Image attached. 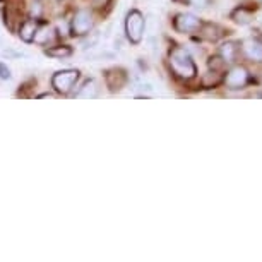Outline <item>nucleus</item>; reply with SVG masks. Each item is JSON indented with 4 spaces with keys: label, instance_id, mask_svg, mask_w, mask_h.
Wrapping results in <instances>:
<instances>
[{
    "label": "nucleus",
    "instance_id": "21",
    "mask_svg": "<svg viewBox=\"0 0 262 262\" xmlns=\"http://www.w3.org/2000/svg\"><path fill=\"white\" fill-rule=\"evenodd\" d=\"M259 96H260V98H262V93H260V95H259Z\"/></svg>",
    "mask_w": 262,
    "mask_h": 262
},
{
    "label": "nucleus",
    "instance_id": "17",
    "mask_svg": "<svg viewBox=\"0 0 262 262\" xmlns=\"http://www.w3.org/2000/svg\"><path fill=\"white\" fill-rule=\"evenodd\" d=\"M39 16H41V4H33V7H31V17L33 19H38Z\"/></svg>",
    "mask_w": 262,
    "mask_h": 262
},
{
    "label": "nucleus",
    "instance_id": "18",
    "mask_svg": "<svg viewBox=\"0 0 262 262\" xmlns=\"http://www.w3.org/2000/svg\"><path fill=\"white\" fill-rule=\"evenodd\" d=\"M0 77L11 79V71H9V67H6V63H0Z\"/></svg>",
    "mask_w": 262,
    "mask_h": 262
},
{
    "label": "nucleus",
    "instance_id": "15",
    "mask_svg": "<svg viewBox=\"0 0 262 262\" xmlns=\"http://www.w3.org/2000/svg\"><path fill=\"white\" fill-rule=\"evenodd\" d=\"M47 55H50L53 58H66V57H71L72 55V48L71 47H53V48H48L47 50Z\"/></svg>",
    "mask_w": 262,
    "mask_h": 262
},
{
    "label": "nucleus",
    "instance_id": "13",
    "mask_svg": "<svg viewBox=\"0 0 262 262\" xmlns=\"http://www.w3.org/2000/svg\"><path fill=\"white\" fill-rule=\"evenodd\" d=\"M36 29H38V24L34 19H29V21H24L21 29H19V36H21L23 41H33L34 39V34H36Z\"/></svg>",
    "mask_w": 262,
    "mask_h": 262
},
{
    "label": "nucleus",
    "instance_id": "8",
    "mask_svg": "<svg viewBox=\"0 0 262 262\" xmlns=\"http://www.w3.org/2000/svg\"><path fill=\"white\" fill-rule=\"evenodd\" d=\"M202 38L207 39V41H220V39H223L226 34H228V29L220 26V24L216 23H202V26L199 29V33Z\"/></svg>",
    "mask_w": 262,
    "mask_h": 262
},
{
    "label": "nucleus",
    "instance_id": "5",
    "mask_svg": "<svg viewBox=\"0 0 262 262\" xmlns=\"http://www.w3.org/2000/svg\"><path fill=\"white\" fill-rule=\"evenodd\" d=\"M202 23H204V21L199 19L197 16H194V14L182 12V14H177L175 19H173V28H175L177 33L194 34V33H199Z\"/></svg>",
    "mask_w": 262,
    "mask_h": 262
},
{
    "label": "nucleus",
    "instance_id": "6",
    "mask_svg": "<svg viewBox=\"0 0 262 262\" xmlns=\"http://www.w3.org/2000/svg\"><path fill=\"white\" fill-rule=\"evenodd\" d=\"M240 55L247 62L262 63V39L260 38H245L240 41Z\"/></svg>",
    "mask_w": 262,
    "mask_h": 262
},
{
    "label": "nucleus",
    "instance_id": "3",
    "mask_svg": "<svg viewBox=\"0 0 262 262\" xmlns=\"http://www.w3.org/2000/svg\"><path fill=\"white\" fill-rule=\"evenodd\" d=\"M146 19L139 11H130L125 17V34L132 45H139L144 38Z\"/></svg>",
    "mask_w": 262,
    "mask_h": 262
},
{
    "label": "nucleus",
    "instance_id": "1",
    "mask_svg": "<svg viewBox=\"0 0 262 262\" xmlns=\"http://www.w3.org/2000/svg\"><path fill=\"white\" fill-rule=\"evenodd\" d=\"M168 63H170L173 76L179 77L180 81H192L197 76V66L194 58L182 47L171 48L168 53Z\"/></svg>",
    "mask_w": 262,
    "mask_h": 262
},
{
    "label": "nucleus",
    "instance_id": "4",
    "mask_svg": "<svg viewBox=\"0 0 262 262\" xmlns=\"http://www.w3.org/2000/svg\"><path fill=\"white\" fill-rule=\"evenodd\" d=\"M77 79H79V71H76V69H67V71L57 72L52 77V86L60 95H69L72 91L74 84L77 82Z\"/></svg>",
    "mask_w": 262,
    "mask_h": 262
},
{
    "label": "nucleus",
    "instance_id": "20",
    "mask_svg": "<svg viewBox=\"0 0 262 262\" xmlns=\"http://www.w3.org/2000/svg\"><path fill=\"white\" fill-rule=\"evenodd\" d=\"M257 2H260V4H262V0H257Z\"/></svg>",
    "mask_w": 262,
    "mask_h": 262
},
{
    "label": "nucleus",
    "instance_id": "14",
    "mask_svg": "<svg viewBox=\"0 0 262 262\" xmlns=\"http://www.w3.org/2000/svg\"><path fill=\"white\" fill-rule=\"evenodd\" d=\"M52 38H53V29L50 26H41L36 29V34H34L33 41L39 43V45H47Z\"/></svg>",
    "mask_w": 262,
    "mask_h": 262
},
{
    "label": "nucleus",
    "instance_id": "9",
    "mask_svg": "<svg viewBox=\"0 0 262 262\" xmlns=\"http://www.w3.org/2000/svg\"><path fill=\"white\" fill-rule=\"evenodd\" d=\"M217 55H220L223 60L231 66V63H236L238 62L240 55V41H235V39H230V41H225L223 45L220 47L217 50Z\"/></svg>",
    "mask_w": 262,
    "mask_h": 262
},
{
    "label": "nucleus",
    "instance_id": "2",
    "mask_svg": "<svg viewBox=\"0 0 262 262\" xmlns=\"http://www.w3.org/2000/svg\"><path fill=\"white\" fill-rule=\"evenodd\" d=\"M254 77H252L250 71L244 63H231V66L225 71L223 84L228 91H242L247 90V86H250Z\"/></svg>",
    "mask_w": 262,
    "mask_h": 262
},
{
    "label": "nucleus",
    "instance_id": "12",
    "mask_svg": "<svg viewBox=\"0 0 262 262\" xmlns=\"http://www.w3.org/2000/svg\"><path fill=\"white\" fill-rule=\"evenodd\" d=\"M98 91H100L98 82L95 81V79H90V81H86L82 84V88L74 96L79 98V100H93V98L98 96Z\"/></svg>",
    "mask_w": 262,
    "mask_h": 262
},
{
    "label": "nucleus",
    "instance_id": "7",
    "mask_svg": "<svg viewBox=\"0 0 262 262\" xmlns=\"http://www.w3.org/2000/svg\"><path fill=\"white\" fill-rule=\"evenodd\" d=\"M93 16L90 11H86V9H81V11H77L74 14L72 17V23H71V31L72 34H76V36H84V34H90V31L93 29Z\"/></svg>",
    "mask_w": 262,
    "mask_h": 262
},
{
    "label": "nucleus",
    "instance_id": "16",
    "mask_svg": "<svg viewBox=\"0 0 262 262\" xmlns=\"http://www.w3.org/2000/svg\"><path fill=\"white\" fill-rule=\"evenodd\" d=\"M185 4H189L190 7L199 9V11H204L212 4V0H184Z\"/></svg>",
    "mask_w": 262,
    "mask_h": 262
},
{
    "label": "nucleus",
    "instance_id": "19",
    "mask_svg": "<svg viewBox=\"0 0 262 262\" xmlns=\"http://www.w3.org/2000/svg\"><path fill=\"white\" fill-rule=\"evenodd\" d=\"M108 2H110V0H95V6L96 7H105Z\"/></svg>",
    "mask_w": 262,
    "mask_h": 262
},
{
    "label": "nucleus",
    "instance_id": "10",
    "mask_svg": "<svg viewBox=\"0 0 262 262\" xmlns=\"http://www.w3.org/2000/svg\"><path fill=\"white\" fill-rule=\"evenodd\" d=\"M105 79H106V86L112 91H120L127 84V74L122 69H110V71H106Z\"/></svg>",
    "mask_w": 262,
    "mask_h": 262
},
{
    "label": "nucleus",
    "instance_id": "11",
    "mask_svg": "<svg viewBox=\"0 0 262 262\" xmlns=\"http://www.w3.org/2000/svg\"><path fill=\"white\" fill-rule=\"evenodd\" d=\"M254 12L255 9H250L247 6H238L236 9H233L230 14V19L236 24H240V26H245V24H249L252 19H254Z\"/></svg>",
    "mask_w": 262,
    "mask_h": 262
}]
</instances>
